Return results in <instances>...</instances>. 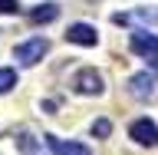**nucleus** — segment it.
I'll return each mask as SVG.
<instances>
[{"label": "nucleus", "mask_w": 158, "mask_h": 155, "mask_svg": "<svg viewBox=\"0 0 158 155\" xmlns=\"http://www.w3.org/2000/svg\"><path fill=\"white\" fill-rule=\"evenodd\" d=\"M46 50H49V40L30 37V40H23V43H17V46H13V59H17L20 66H36L40 59L46 56Z\"/></svg>", "instance_id": "1"}, {"label": "nucleus", "mask_w": 158, "mask_h": 155, "mask_svg": "<svg viewBox=\"0 0 158 155\" xmlns=\"http://www.w3.org/2000/svg\"><path fill=\"white\" fill-rule=\"evenodd\" d=\"M73 89H76L79 96H102V93H106V79L92 66H82L76 76H73Z\"/></svg>", "instance_id": "2"}, {"label": "nucleus", "mask_w": 158, "mask_h": 155, "mask_svg": "<svg viewBox=\"0 0 158 155\" xmlns=\"http://www.w3.org/2000/svg\"><path fill=\"white\" fill-rule=\"evenodd\" d=\"M128 136L135 139L138 145H148V149L158 145V126L152 122V119H135V122L128 126Z\"/></svg>", "instance_id": "3"}, {"label": "nucleus", "mask_w": 158, "mask_h": 155, "mask_svg": "<svg viewBox=\"0 0 158 155\" xmlns=\"http://www.w3.org/2000/svg\"><path fill=\"white\" fill-rule=\"evenodd\" d=\"M128 93H132V99H138V102L155 99V76H152V73H135V76L128 79Z\"/></svg>", "instance_id": "4"}, {"label": "nucleus", "mask_w": 158, "mask_h": 155, "mask_svg": "<svg viewBox=\"0 0 158 155\" xmlns=\"http://www.w3.org/2000/svg\"><path fill=\"white\" fill-rule=\"evenodd\" d=\"M128 46H132V53H138V56H158V33H148V30H135L132 33V40H128Z\"/></svg>", "instance_id": "5"}, {"label": "nucleus", "mask_w": 158, "mask_h": 155, "mask_svg": "<svg viewBox=\"0 0 158 155\" xmlns=\"http://www.w3.org/2000/svg\"><path fill=\"white\" fill-rule=\"evenodd\" d=\"M112 23L118 27H132V23H158V10L155 7H135L128 13H112Z\"/></svg>", "instance_id": "6"}, {"label": "nucleus", "mask_w": 158, "mask_h": 155, "mask_svg": "<svg viewBox=\"0 0 158 155\" xmlns=\"http://www.w3.org/2000/svg\"><path fill=\"white\" fill-rule=\"evenodd\" d=\"M66 40H69V43H76V46H96V43H99V33H96L92 23H69Z\"/></svg>", "instance_id": "7"}, {"label": "nucleus", "mask_w": 158, "mask_h": 155, "mask_svg": "<svg viewBox=\"0 0 158 155\" xmlns=\"http://www.w3.org/2000/svg\"><path fill=\"white\" fill-rule=\"evenodd\" d=\"M46 145H49L53 155H92L89 145H82V142H66V139H59V136H46Z\"/></svg>", "instance_id": "8"}, {"label": "nucleus", "mask_w": 158, "mask_h": 155, "mask_svg": "<svg viewBox=\"0 0 158 155\" xmlns=\"http://www.w3.org/2000/svg\"><path fill=\"white\" fill-rule=\"evenodd\" d=\"M59 17V7L56 3H40V7L30 10V23H53Z\"/></svg>", "instance_id": "9"}, {"label": "nucleus", "mask_w": 158, "mask_h": 155, "mask_svg": "<svg viewBox=\"0 0 158 155\" xmlns=\"http://www.w3.org/2000/svg\"><path fill=\"white\" fill-rule=\"evenodd\" d=\"M17 149H20L23 155H43L40 139H36V136H30L27 129H23V132H17Z\"/></svg>", "instance_id": "10"}, {"label": "nucleus", "mask_w": 158, "mask_h": 155, "mask_svg": "<svg viewBox=\"0 0 158 155\" xmlns=\"http://www.w3.org/2000/svg\"><path fill=\"white\" fill-rule=\"evenodd\" d=\"M17 86V69H0V96H3V93H10V89Z\"/></svg>", "instance_id": "11"}, {"label": "nucleus", "mask_w": 158, "mask_h": 155, "mask_svg": "<svg viewBox=\"0 0 158 155\" xmlns=\"http://www.w3.org/2000/svg\"><path fill=\"white\" fill-rule=\"evenodd\" d=\"M92 136L109 139V136H112V122H109V119H96V122H92Z\"/></svg>", "instance_id": "12"}, {"label": "nucleus", "mask_w": 158, "mask_h": 155, "mask_svg": "<svg viewBox=\"0 0 158 155\" xmlns=\"http://www.w3.org/2000/svg\"><path fill=\"white\" fill-rule=\"evenodd\" d=\"M17 10H20L17 0H0V13H17Z\"/></svg>", "instance_id": "13"}]
</instances>
